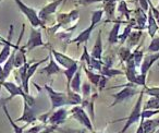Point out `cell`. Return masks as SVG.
<instances>
[{"label":"cell","mask_w":159,"mask_h":133,"mask_svg":"<svg viewBox=\"0 0 159 133\" xmlns=\"http://www.w3.org/2000/svg\"><path fill=\"white\" fill-rule=\"evenodd\" d=\"M144 91L141 92V94H139V98H137L136 103H135L134 107H133L132 111H131L130 116H129L128 118H125V123H124L123 128H122V130L120 131V133H125L126 131H128V129L130 128L132 124L136 123L137 121H139V119H141V113H142V108H143V97H144Z\"/></svg>","instance_id":"obj_1"},{"label":"cell","mask_w":159,"mask_h":133,"mask_svg":"<svg viewBox=\"0 0 159 133\" xmlns=\"http://www.w3.org/2000/svg\"><path fill=\"white\" fill-rule=\"evenodd\" d=\"M44 89H46L49 98L51 102V109L55 110L60 107H64L66 105H70V100L68 97V93H62V92H57L50 87L49 85H45Z\"/></svg>","instance_id":"obj_2"},{"label":"cell","mask_w":159,"mask_h":133,"mask_svg":"<svg viewBox=\"0 0 159 133\" xmlns=\"http://www.w3.org/2000/svg\"><path fill=\"white\" fill-rule=\"evenodd\" d=\"M16 3V6L19 7V9L21 10L23 14L26 16V19L29 20V22L31 23L32 27H44V24H43V21L39 19L38 16V13H36V11L33 9V8L26 6L22 0H14Z\"/></svg>","instance_id":"obj_3"},{"label":"cell","mask_w":159,"mask_h":133,"mask_svg":"<svg viewBox=\"0 0 159 133\" xmlns=\"http://www.w3.org/2000/svg\"><path fill=\"white\" fill-rule=\"evenodd\" d=\"M70 115L76 120L77 122H80V124H82L83 126L87 129V130L94 132L93 129V123H92V120L89 118V116L86 113L85 109L83 108L81 105H77V106H73L72 109L70 111Z\"/></svg>","instance_id":"obj_4"},{"label":"cell","mask_w":159,"mask_h":133,"mask_svg":"<svg viewBox=\"0 0 159 133\" xmlns=\"http://www.w3.org/2000/svg\"><path fill=\"white\" fill-rule=\"evenodd\" d=\"M136 93H137V89H135V84L129 82L128 84H126V86L124 87V89H122L119 93L112 95V97L115 98V102L111 104V107L116 106V105L120 104V103L125 102L129 98L133 97Z\"/></svg>","instance_id":"obj_5"},{"label":"cell","mask_w":159,"mask_h":133,"mask_svg":"<svg viewBox=\"0 0 159 133\" xmlns=\"http://www.w3.org/2000/svg\"><path fill=\"white\" fill-rule=\"evenodd\" d=\"M44 45H45V43L42 37V32L36 30L35 27H32L29 40H27V44L25 45V48H27L26 50L31 51V50H33L34 48H36V47L44 46Z\"/></svg>","instance_id":"obj_6"},{"label":"cell","mask_w":159,"mask_h":133,"mask_svg":"<svg viewBox=\"0 0 159 133\" xmlns=\"http://www.w3.org/2000/svg\"><path fill=\"white\" fill-rule=\"evenodd\" d=\"M69 115V110L66 109L64 107H60L56 111H53L48 118V122L51 126H59L60 124L64 123L66 120V117Z\"/></svg>","instance_id":"obj_7"},{"label":"cell","mask_w":159,"mask_h":133,"mask_svg":"<svg viewBox=\"0 0 159 133\" xmlns=\"http://www.w3.org/2000/svg\"><path fill=\"white\" fill-rule=\"evenodd\" d=\"M50 53L53 56V58H55L56 62H57V63L59 64V66H63L64 69H68V68L72 66L73 64L77 63L76 60H74L73 58L68 57V56H66L64 53H59V51L55 50V49H51V53Z\"/></svg>","instance_id":"obj_8"},{"label":"cell","mask_w":159,"mask_h":133,"mask_svg":"<svg viewBox=\"0 0 159 133\" xmlns=\"http://www.w3.org/2000/svg\"><path fill=\"white\" fill-rule=\"evenodd\" d=\"M2 86L5 87L6 89L8 91V93L10 94V96L8 98H6L5 102L3 103H7L8 100L12 99L13 97H16V96H21V97H24L26 94H25L24 89H22V86H18L16 84H14V83L12 82H8V81H5V82L2 83Z\"/></svg>","instance_id":"obj_9"},{"label":"cell","mask_w":159,"mask_h":133,"mask_svg":"<svg viewBox=\"0 0 159 133\" xmlns=\"http://www.w3.org/2000/svg\"><path fill=\"white\" fill-rule=\"evenodd\" d=\"M61 3H63V0H55V1H52V2L48 3L47 6H45L44 8H42L39 11V13H38V16H39L40 20H46L48 16H50L52 13H55L56 10L58 9V7H59Z\"/></svg>","instance_id":"obj_10"},{"label":"cell","mask_w":159,"mask_h":133,"mask_svg":"<svg viewBox=\"0 0 159 133\" xmlns=\"http://www.w3.org/2000/svg\"><path fill=\"white\" fill-rule=\"evenodd\" d=\"M159 59V51L158 53H148L146 57L143 58V61L141 63V66H139V69H141V73L142 74H147V72L150 70L152 66Z\"/></svg>","instance_id":"obj_11"},{"label":"cell","mask_w":159,"mask_h":133,"mask_svg":"<svg viewBox=\"0 0 159 133\" xmlns=\"http://www.w3.org/2000/svg\"><path fill=\"white\" fill-rule=\"evenodd\" d=\"M36 120H37V118H36L35 113H34V110L32 109L31 106H29V105L26 104V103H24V109H23V113L22 116H21L20 118H18L16 119V121H23L25 122V123L29 126V124H33L36 122Z\"/></svg>","instance_id":"obj_12"},{"label":"cell","mask_w":159,"mask_h":133,"mask_svg":"<svg viewBox=\"0 0 159 133\" xmlns=\"http://www.w3.org/2000/svg\"><path fill=\"white\" fill-rule=\"evenodd\" d=\"M40 73H45L47 76H55L57 73H60L61 72V68L59 66V64L56 62V60H53L52 55H49V63L48 66H44L40 69Z\"/></svg>","instance_id":"obj_13"},{"label":"cell","mask_w":159,"mask_h":133,"mask_svg":"<svg viewBox=\"0 0 159 133\" xmlns=\"http://www.w3.org/2000/svg\"><path fill=\"white\" fill-rule=\"evenodd\" d=\"M158 30H159L158 24H157L154 16H152V10H150V8H149V10L147 11V31H148L149 37L154 38L155 36H156V33Z\"/></svg>","instance_id":"obj_14"},{"label":"cell","mask_w":159,"mask_h":133,"mask_svg":"<svg viewBox=\"0 0 159 133\" xmlns=\"http://www.w3.org/2000/svg\"><path fill=\"white\" fill-rule=\"evenodd\" d=\"M96 26H94V25H89L87 29H85L84 31H82L81 33L79 34V35L76 36L75 38H73L72 40H71V43H77V44H85V43L87 42V40L91 38V35H92V32L95 30Z\"/></svg>","instance_id":"obj_15"},{"label":"cell","mask_w":159,"mask_h":133,"mask_svg":"<svg viewBox=\"0 0 159 133\" xmlns=\"http://www.w3.org/2000/svg\"><path fill=\"white\" fill-rule=\"evenodd\" d=\"M82 66H80V69L76 71V73L74 74L73 79L71 80L70 83V89H72L75 93H79L81 92V86H82Z\"/></svg>","instance_id":"obj_16"},{"label":"cell","mask_w":159,"mask_h":133,"mask_svg":"<svg viewBox=\"0 0 159 133\" xmlns=\"http://www.w3.org/2000/svg\"><path fill=\"white\" fill-rule=\"evenodd\" d=\"M91 56L95 59L102 60V31L98 32V36L96 38L95 45H94L93 49H92Z\"/></svg>","instance_id":"obj_17"},{"label":"cell","mask_w":159,"mask_h":133,"mask_svg":"<svg viewBox=\"0 0 159 133\" xmlns=\"http://www.w3.org/2000/svg\"><path fill=\"white\" fill-rule=\"evenodd\" d=\"M134 13H135V21H136L137 25H139V30L142 31L146 26V23H147V14L139 7L135 10Z\"/></svg>","instance_id":"obj_18"},{"label":"cell","mask_w":159,"mask_h":133,"mask_svg":"<svg viewBox=\"0 0 159 133\" xmlns=\"http://www.w3.org/2000/svg\"><path fill=\"white\" fill-rule=\"evenodd\" d=\"M144 129V133H154L155 130L159 126V118L157 119H146L144 121H142Z\"/></svg>","instance_id":"obj_19"},{"label":"cell","mask_w":159,"mask_h":133,"mask_svg":"<svg viewBox=\"0 0 159 133\" xmlns=\"http://www.w3.org/2000/svg\"><path fill=\"white\" fill-rule=\"evenodd\" d=\"M26 49L24 47H19V49L16 50V56H14V68H21L23 64L26 62L25 59V53H26Z\"/></svg>","instance_id":"obj_20"},{"label":"cell","mask_w":159,"mask_h":133,"mask_svg":"<svg viewBox=\"0 0 159 133\" xmlns=\"http://www.w3.org/2000/svg\"><path fill=\"white\" fill-rule=\"evenodd\" d=\"M120 27H121V22H116L113 24L112 29H111L110 33H109V36H108V43L110 45H115L119 42V34H120Z\"/></svg>","instance_id":"obj_21"},{"label":"cell","mask_w":159,"mask_h":133,"mask_svg":"<svg viewBox=\"0 0 159 133\" xmlns=\"http://www.w3.org/2000/svg\"><path fill=\"white\" fill-rule=\"evenodd\" d=\"M77 13H79L77 10H73L70 13H60V14H58V16H57V21L60 24H66V23H70V22H72L73 20L77 19V16H79Z\"/></svg>","instance_id":"obj_22"},{"label":"cell","mask_w":159,"mask_h":133,"mask_svg":"<svg viewBox=\"0 0 159 133\" xmlns=\"http://www.w3.org/2000/svg\"><path fill=\"white\" fill-rule=\"evenodd\" d=\"M82 69H83V71L85 72V74H86L89 83H91V84H94L96 87H98L100 78H102V74H97V73H95V72L92 71V70L87 69L86 66H82Z\"/></svg>","instance_id":"obj_23"},{"label":"cell","mask_w":159,"mask_h":133,"mask_svg":"<svg viewBox=\"0 0 159 133\" xmlns=\"http://www.w3.org/2000/svg\"><path fill=\"white\" fill-rule=\"evenodd\" d=\"M47 60H49V56L47 58H44L43 60H39V61L35 62V63L33 64H30L29 69H27V74H26V87L29 89V83H30V80L32 79V76H34V73L36 72V70H37V68L40 66V64H43L44 62H46Z\"/></svg>","instance_id":"obj_24"},{"label":"cell","mask_w":159,"mask_h":133,"mask_svg":"<svg viewBox=\"0 0 159 133\" xmlns=\"http://www.w3.org/2000/svg\"><path fill=\"white\" fill-rule=\"evenodd\" d=\"M77 70H79V66H77V63H75V64H73L72 66H70V68H68V69H66L63 71L64 76H66V92L71 91V89H70L71 80L73 79V76L76 73Z\"/></svg>","instance_id":"obj_25"},{"label":"cell","mask_w":159,"mask_h":133,"mask_svg":"<svg viewBox=\"0 0 159 133\" xmlns=\"http://www.w3.org/2000/svg\"><path fill=\"white\" fill-rule=\"evenodd\" d=\"M16 47V45L13 44H6L2 46V49H1V53H0V64L5 63L8 60V58L11 55V48Z\"/></svg>","instance_id":"obj_26"},{"label":"cell","mask_w":159,"mask_h":133,"mask_svg":"<svg viewBox=\"0 0 159 133\" xmlns=\"http://www.w3.org/2000/svg\"><path fill=\"white\" fill-rule=\"evenodd\" d=\"M2 109H3V111H5L6 116H7L8 120H9L10 126L13 128V132L14 133H24V126H19L18 124L13 121V119L11 118V116L9 115V111H8V108H7V106H6V103H3L2 104Z\"/></svg>","instance_id":"obj_27"},{"label":"cell","mask_w":159,"mask_h":133,"mask_svg":"<svg viewBox=\"0 0 159 133\" xmlns=\"http://www.w3.org/2000/svg\"><path fill=\"white\" fill-rule=\"evenodd\" d=\"M99 74L106 76V78H112V76H123L124 72L121 71V70L118 69H113V68H107V66H104L102 70H100Z\"/></svg>","instance_id":"obj_28"},{"label":"cell","mask_w":159,"mask_h":133,"mask_svg":"<svg viewBox=\"0 0 159 133\" xmlns=\"http://www.w3.org/2000/svg\"><path fill=\"white\" fill-rule=\"evenodd\" d=\"M143 35V32L142 31H134V32H131L130 36H129L128 40H129V48L130 47H134L135 45L139 44V42L141 40V37Z\"/></svg>","instance_id":"obj_29"},{"label":"cell","mask_w":159,"mask_h":133,"mask_svg":"<svg viewBox=\"0 0 159 133\" xmlns=\"http://www.w3.org/2000/svg\"><path fill=\"white\" fill-rule=\"evenodd\" d=\"M102 10L104 12H106L107 18L111 19L115 14V10H116V1H108V2H105L102 6Z\"/></svg>","instance_id":"obj_30"},{"label":"cell","mask_w":159,"mask_h":133,"mask_svg":"<svg viewBox=\"0 0 159 133\" xmlns=\"http://www.w3.org/2000/svg\"><path fill=\"white\" fill-rule=\"evenodd\" d=\"M147 109H159V97L158 96H150V98L147 100L145 106L143 107V110Z\"/></svg>","instance_id":"obj_31"},{"label":"cell","mask_w":159,"mask_h":133,"mask_svg":"<svg viewBox=\"0 0 159 133\" xmlns=\"http://www.w3.org/2000/svg\"><path fill=\"white\" fill-rule=\"evenodd\" d=\"M118 10H119V12L122 14V16H125L126 20L130 21V14L132 13V10H130L128 8V5H126L125 1H119V5H118Z\"/></svg>","instance_id":"obj_32"},{"label":"cell","mask_w":159,"mask_h":133,"mask_svg":"<svg viewBox=\"0 0 159 133\" xmlns=\"http://www.w3.org/2000/svg\"><path fill=\"white\" fill-rule=\"evenodd\" d=\"M102 14H104V10L102 9H98V10H94L92 12V18H91V24L96 26L98 23L102 21Z\"/></svg>","instance_id":"obj_33"},{"label":"cell","mask_w":159,"mask_h":133,"mask_svg":"<svg viewBox=\"0 0 159 133\" xmlns=\"http://www.w3.org/2000/svg\"><path fill=\"white\" fill-rule=\"evenodd\" d=\"M124 74L126 76V79H128L129 82L134 84L135 79L139 76V72H136V68H125Z\"/></svg>","instance_id":"obj_34"},{"label":"cell","mask_w":159,"mask_h":133,"mask_svg":"<svg viewBox=\"0 0 159 133\" xmlns=\"http://www.w3.org/2000/svg\"><path fill=\"white\" fill-rule=\"evenodd\" d=\"M133 30V24H128L125 27H124V31L122 34H119V42L121 43V44H123V43H125L126 40H128L129 36H130L131 32H132Z\"/></svg>","instance_id":"obj_35"},{"label":"cell","mask_w":159,"mask_h":133,"mask_svg":"<svg viewBox=\"0 0 159 133\" xmlns=\"http://www.w3.org/2000/svg\"><path fill=\"white\" fill-rule=\"evenodd\" d=\"M132 56H133V59H134V62H135V66L136 68L141 66V63L143 61V58H144V53H143V50L139 48L135 49L134 51L132 53Z\"/></svg>","instance_id":"obj_36"},{"label":"cell","mask_w":159,"mask_h":133,"mask_svg":"<svg viewBox=\"0 0 159 133\" xmlns=\"http://www.w3.org/2000/svg\"><path fill=\"white\" fill-rule=\"evenodd\" d=\"M158 113H159V109H147V110H143L142 109L141 120L144 121L146 119H152L154 116L158 115Z\"/></svg>","instance_id":"obj_37"},{"label":"cell","mask_w":159,"mask_h":133,"mask_svg":"<svg viewBox=\"0 0 159 133\" xmlns=\"http://www.w3.org/2000/svg\"><path fill=\"white\" fill-rule=\"evenodd\" d=\"M118 55H119L122 62H125L130 58V56L132 55V51H131V49L129 47H121L119 49V51H118Z\"/></svg>","instance_id":"obj_38"},{"label":"cell","mask_w":159,"mask_h":133,"mask_svg":"<svg viewBox=\"0 0 159 133\" xmlns=\"http://www.w3.org/2000/svg\"><path fill=\"white\" fill-rule=\"evenodd\" d=\"M147 50L149 53H158L159 51V36H155L154 38H152V42H150Z\"/></svg>","instance_id":"obj_39"},{"label":"cell","mask_w":159,"mask_h":133,"mask_svg":"<svg viewBox=\"0 0 159 133\" xmlns=\"http://www.w3.org/2000/svg\"><path fill=\"white\" fill-rule=\"evenodd\" d=\"M91 91H92V86L89 82H84L81 86V93L83 94V97L84 98H89L91 96Z\"/></svg>","instance_id":"obj_40"},{"label":"cell","mask_w":159,"mask_h":133,"mask_svg":"<svg viewBox=\"0 0 159 133\" xmlns=\"http://www.w3.org/2000/svg\"><path fill=\"white\" fill-rule=\"evenodd\" d=\"M91 59H92V56L89 55V51H87L86 45H84V48H83V55L81 56L80 60H81V61H85L87 66H89V63H91Z\"/></svg>","instance_id":"obj_41"},{"label":"cell","mask_w":159,"mask_h":133,"mask_svg":"<svg viewBox=\"0 0 159 133\" xmlns=\"http://www.w3.org/2000/svg\"><path fill=\"white\" fill-rule=\"evenodd\" d=\"M45 124L42 123V124H36V126H33L32 128L27 129L26 131H24V133H39L42 130L45 129Z\"/></svg>","instance_id":"obj_42"},{"label":"cell","mask_w":159,"mask_h":133,"mask_svg":"<svg viewBox=\"0 0 159 133\" xmlns=\"http://www.w3.org/2000/svg\"><path fill=\"white\" fill-rule=\"evenodd\" d=\"M134 84L135 85H142V86L146 87V76L145 74L139 73V76H137L136 79H135Z\"/></svg>","instance_id":"obj_43"},{"label":"cell","mask_w":159,"mask_h":133,"mask_svg":"<svg viewBox=\"0 0 159 133\" xmlns=\"http://www.w3.org/2000/svg\"><path fill=\"white\" fill-rule=\"evenodd\" d=\"M144 93L149 96H158L159 97V87H145Z\"/></svg>","instance_id":"obj_44"},{"label":"cell","mask_w":159,"mask_h":133,"mask_svg":"<svg viewBox=\"0 0 159 133\" xmlns=\"http://www.w3.org/2000/svg\"><path fill=\"white\" fill-rule=\"evenodd\" d=\"M57 131L59 133H86L85 130H75V129H61L59 126H57Z\"/></svg>","instance_id":"obj_45"},{"label":"cell","mask_w":159,"mask_h":133,"mask_svg":"<svg viewBox=\"0 0 159 133\" xmlns=\"http://www.w3.org/2000/svg\"><path fill=\"white\" fill-rule=\"evenodd\" d=\"M148 5H149V8H150V10H152V16H154L155 20H156V22H157V24L159 25V10L152 6V1H150V0H148Z\"/></svg>","instance_id":"obj_46"},{"label":"cell","mask_w":159,"mask_h":133,"mask_svg":"<svg viewBox=\"0 0 159 133\" xmlns=\"http://www.w3.org/2000/svg\"><path fill=\"white\" fill-rule=\"evenodd\" d=\"M139 8L143 9L145 12H147L149 10V5H148V0H139Z\"/></svg>","instance_id":"obj_47"},{"label":"cell","mask_w":159,"mask_h":133,"mask_svg":"<svg viewBox=\"0 0 159 133\" xmlns=\"http://www.w3.org/2000/svg\"><path fill=\"white\" fill-rule=\"evenodd\" d=\"M107 81H108V78H106V76H102V78H100V81H99V84H98V89H99V91H102V89H105Z\"/></svg>","instance_id":"obj_48"},{"label":"cell","mask_w":159,"mask_h":133,"mask_svg":"<svg viewBox=\"0 0 159 133\" xmlns=\"http://www.w3.org/2000/svg\"><path fill=\"white\" fill-rule=\"evenodd\" d=\"M57 130V126H45L44 130H42L39 133H52L53 131Z\"/></svg>","instance_id":"obj_49"},{"label":"cell","mask_w":159,"mask_h":133,"mask_svg":"<svg viewBox=\"0 0 159 133\" xmlns=\"http://www.w3.org/2000/svg\"><path fill=\"white\" fill-rule=\"evenodd\" d=\"M11 35H12V32H11ZM11 35H10V37H9V39H6V38H3L2 36L0 35V42L1 43H3V44H12L11 43Z\"/></svg>","instance_id":"obj_50"},{"label":"cell","mask_w":159,"mask_h":133,"mask_svg":"<svg viewBox=\"0 0 159 133\" xmlns=\"http://www.w3.org/2000/svg\"><path fill=\"white\" fill-rule=\"evenodd\" d=\"M136 133H144V129H143V124H142V122L139 123V128H137Z\"/></svg>","instance_id":"obj_51"},{"label":"cell","mask_w":159,"mask_h":133,"mask_svg":"<svg viewBox=\"0 0 159 133\" xmlns=\"http://www.w3.org/2000/svg\"><path fill=\"white\" fill-rule=\"evenodd\" d=\"M3 45H6V44H3V43L0 42V46H3Z\"/></svg>","instance_id":"obj_52"},{"label":"cell","mask_w":159,"mask_h":133,"mask_svg":"<svg viewBox=\"0 0 159 133\" xmlns=\"http://www.w3.org/2000/svg\"><path fill=\"white\" fill-rule=\"evenodd\" d=\"M93 133H102V132H95V131H94V132Z\"/></svg>","instance_id":"obj_53"},{"label":"cell","mask_w":159,"mask_h":133,"mask_svg":"<svg viewBox=\"0 0 159 133\" xmlns=\"http://www.w3.org/2000/svg\"><path fill=\"white\" fill-rule=\"evenodd\" d=\"M118 1H125V0H118Z\"/></svg>","instance_id":"obj_54"},{"label":"cell","mask_w":159,"mask_h":133,"mask_svg":"<svg viewBox=\"0 0 159 133\" xmlns=\"http://www.w3.org/2000/svg\"><path fill=\"white\" fill-rule=\"evenodd\" d=\"M157 9H158V10H159V3H158V8H157Z\"/></svg>","instance_id":"obj_55"},{"label":"cell","mask_w":159,"mask_h":133,"mask_svg":"<svg viewBox=\"0 0 159 133\" xmlns=\"http://www.w3.org/2000/svg\"><path fill=\"white\" fill-rule=\"evenodd\" d=\"M63 2H66V0H63Z\"/></svg>","instance_id":"obj_56"},{"label":"cell","mask_w":159,"mask_h":133,"mask_svg":"<svg viewBox=\"0 0 159 133\" xmlns=\"http://www.w3.org/2000/svg\"><path fill=\"white\" fill-rule=\"evenodd\" d=\"M118 133H120V132H118Z\"/></svg>","instance_id":"obj_57"}]
</instances>
